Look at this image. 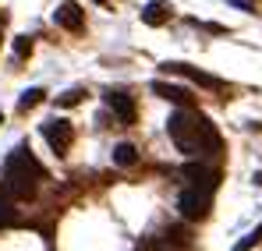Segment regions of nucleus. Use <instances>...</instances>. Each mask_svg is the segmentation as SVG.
<instances>
[{
	"label": "nucleus",
	"mask_w": 262,
	"mask_h": 251,
	"mask_svg": "<svg viewBox=\"0 0 262 251\" xmlns=\"http://www.w3.org/2000/svg\"><path fill=\"white\" fill-rule=\"evenodd\" d=\"M167 131H170V142L184 156H202V152H216L220 149V131L202 113H195L188 106H181L177 113H170Z\"/></svg>",
	"instance_id": "obj_1"
},
{
	"label": "nucleus",
	"mask_w": 262,
	"mask_h": 251,
	"mask_svg": "<svg viewBox=\"0 0 262 251\" xmlns=\"http://www.w3.org/2000/svg\"><path fill=\"white\" fill-rule=\"evenodd\" d=\"M43 177H46V170L36 163L32 149L29 145H18L7 156V163H4V191L14 202H29L36 195V180H43Z\"/></svg>",
	"instance_id": "obj_2"
},
{
	"label": "nucleus",
	"mask_w": 262,
	"mask_h": 251,
	"mask_svg": "<svg viewBox=\"0 0 262 251\" xmlns=\"http://www.w3.org/2000/svg\"><path fill=\"white\" fill-rule=\"evenodd\" d=\"M177 209L184 219H191V223H199V219H206L209 209H213V191L209 188H195V184H184V191L177 195Z\"/></svg>",
	"instance_id": "obj_3"
},
{
	"label": "nucleus",
	"mask_w": 262,
	"mask_h": 251,
	"mask_svg": "<svg viewBox=\"0 0 262 251\" xmlns=\"http://www.w3.org/2000/svg\"><path fill=\"white\" fill-rule=\"evenodd\" d=\"M43 138L50 142V149H53L57 156H64V152L71 149V142H75V127L68 124V121H60V117H53V121L43 124Z\"/></svg>",
	"instance_id": "obj_4"
},
{
	"label": "nucleus",
	"mask_w": 262,
	"mask_h": 251,
	"mask_svg": "<svg viewBox=\"0 0 262 251\" xmlns=\"http://www.w3.org/2000/svg\"><path fill=\"white\" fill-rule=\"evenodd\" d=\"M106 106L114 110V117L121 121V124H135V117H138V110H135V99H131L128 92H106Z\"/></svg>",
	"instance_id": "obj_5"
},
{
	"label": "nucleus",
	"mask_w": 262,
	"mask_h": 251,
	"mask_svg": "<svg viewBox=\"0 0 262 251\" xmlns=\"http://www.w3.org/2000/svg\"><path fill=\"white\" fill-rule=\"evenodd\" d=\"M53 21H57L60 29H68V32H78V29L85 25V11H82L75 0H68V4H60V7L53 11Z\"/></svg>",
	"instance_id": "obj_6"
},
{
	"label": "nucleus",
	"mask_w": 262,
	"mask_h": 251,
	"mask_svg": "<svg viewBox=\"0 0 262 251\" xmlns=\"http://www.w3.org/2000/svg\"><path fill=\"white\" fill-rule=\"evenodd\" d=\"M184 180L188 184H195V188H209V191H216V170L213 167H202V163H188L184 167Z\"/></svg>",
	"instance_id": "obj_7"
},
{
	"label": "nucleus",
	"mask_w": 262,
	"mask_h": 251,
	"mask_svg": "<svg viewBox=\"0 0 262 251\" xmlns=\"http://www.w3.org/2000/svg\"><path fill=\"white\" fill-rule=\"evenodd\" d=\"M163 67L174 71V75H184V78H191V82H199V85H206V88H220V78L199 71V67H191V64H163Z\"/></svg>",
	"instance_id": "obj_8"
},
{
	"label": "nucleus",
	"mask_w": 262,
	"mask_h": 251,
	"mask_svg": "<svg viewBox=\"0 0 262 251\" xmlns=\"http://www.w3.org/2000/svg\"><path fill=\"white\" fill-rule=\"evenodd\" d=\"M152 92H156V96H163V99H170V103H177V106H188V103H191V92H188V88H181V85L152 82Z\"/></svg>",
	"instance_id": "obj_9"
},
{
	"label": "nucleus",
	"mask_w": 262,
	"mask_h": 251,
	"mask_svg": "<svg viewBox=\"0 0 262 251\" xmlns=\"http://www.w3.org/2000/svg\"><path fill=\"white\" fill-rule=\"evenodd\" d=\"M167 18H170L167 0H152V4H145V7H142V21H145V25H163Z\"/></svg>",
	"instance_id": "obj_10"
},
{
	"label": "nucleus",
	"mask_w": 262,
	"mask_h": 251,
	"mask_svg": "<svg viewBox=\"0 0 262 251\" xmlns=\"http://www.w3.org/2000/svg\"><path fill=\"white\" fill-rule=\"evenodd\" d=\"M114 163H117V167H135V163H138V149L128 145V142H121V145L114 149Z\"/></svg>",
	"instance_id": "obj_11"
},
{
	"label": "nucleus",
	"mask_w": 262,
	"mask_h": 251,
	"mask_svg": "<svg viewBox=\"0 0 262 251\" xmlns=\"http://www.w3.org/2000/svg\"><path fill=\"white\" fill-rule=\"evenodd\" d=\"M43 88H29V92H21V99H18V110H21V113H29V110H32V106H39V103H43Z\"/></svg>",
	"instance_id": "obj_12"
},
{
	"label": "nucleus",
	"mask_w": 262,
	"mask_h": 251,
	"mask_svg": "<svg viewBox=\"0 0 262 251\" xmlns=\"http://www.w3.org/2000/svg\"><path fill=\"white\" fill-rule=\"evenodd\" d=\"M82 96H85L82 88H68L64 96H57V106H78V103H82Z\"/></svg>",
	"instance_id": "obj_13"
},
{
	"label": "nucleus",
	"mask_w": 262,
	"mask_h": 251,
	"mask_svg": "<svg viewBox=\"0 0 262 251\" xmlns=\"http://www.w3.org/2000/svg\"><path fill=\"white\" fill-rule=\"evenodd\" d=\"M259 241H262V226H255V230H252V234H248V237H245V241H241L234 251H248V248H255Z\"/></svg>",
	"instance_id": "obj_14"
},
{
	"label": "nucleus",
	"mask_w": 262,
	"mask_h": 251,
	"mask_svg": "<svg viewBox=\"0 0 262 251\" xmlns=\"http://www.w3.org/2000/svg\"><path fill=\"white\" fill-rule=\"evenodd\" d=\"M11 219H14V212H11V195L4 191V195H0V223H11Z\"/></svg>",
	"instance_id": "obj_15"
},
{
	"label": "nucleus",
	"mask_w": 262,
	"mask_h": 251,
	"mask_svg": "<svg viewBox=\"0 0 262 251\" xmlns=\"http://www.w3.org/2000/svg\"><path fill=\"white\" fill-rule=\"evenodd\" d=\"M29 53H32V39L29 36H18L14 39V57H29Z\"/></svg>",
	"instance_id": "obj_16"
},
{
	"label": "nucleus",
	"mask_w": 262,
	"mask_h": 251,
	"mask_svg": "<svg viewBox=\"0 0 262 251\" xmlns=\"http://www.w3.org/2000/svg\"><path fill=\"white\" fill-rule=\"evenodd\" d=\"M0 32H4V14H0Z\"/></svg>",
	"instance_id": "obj_17"
},
{
	"label": "nucleus",
	"mask_w": 262,
	"mask_h": 251,
	"mask_svg": "<svg viewBox=\"0 0 262 251\" xmlns=\"http://www.w3.org/2000/svg\"><path fill=\"white\" fill-rule=\"evenodd\" d=\"M0 124H4V113H0Z\"/></svg>",
	"instance_id": "obj_18"
},
{
	"label": "nucleus",
	"mask_w": 262,
	"mask_h": 251,
	"mask_svg": "<svg viewBox=\"0 0 262 251\" xmlns=\"http://www.w3.org/2000/svg\"><path fill=\"white\" fill-rule=\"evenodd\" d=\"M96 4H106V0H96Z\"/></svg>",
	"instance_id": "obj_19"
}]
</instances>
